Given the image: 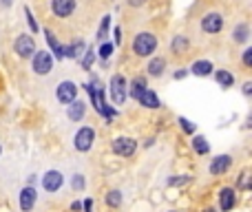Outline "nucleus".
I'll use <instances>...</instances> for the list:
<instances>
[{"label": "nucleus", "instance_id": "1a4fd4ad", "mask_svg": "<svg viewBox=\"0 0 252 212\" xmlns=\"http://www.w3.org/2000/svg\"><path fill=\"white\" fill-rule=\"evenodd\" d=\"M201 29L206 33H219L224 29V16L219 11H210L201 18Z\"/></svg>", "mask_w": 252, "mask_h": 212}, {"label": "nucleus", "instance_id": "cd10ccee", "mask_svg": "<svg viewBox=\"0 0 252 212\" xmlns=\"http://www.w3.org/2000/svg\"><path fill=\"white\" fill-rule=\"evenodd\" d=\"M93 60H95V51H93V47H88L86 51H84V57H82V66L84 71H88L93 66Z\"/></svg>", "mask_w": 252, "mask_h": 212}, {"label": "nucleus", "instance_id": "a211bd4d", "mask_svg": "<svg viewBox=\"0 0 252 212\" xmlns=\"http://www.w3.org/2000/svg\"><path fill=\"white\" fill-rule=\"evenodd\" d=\"M190 71H193L195 75H199V78H206V75H210L212 71H215V66H212V62H208V60H197Z\"/></svg>", "mask_w": 252, "mask_h": 212}, {"label": "nucleus", "instance_id": "a19ab883", "mask_svg": "<svg viewBox=\"0 0 252 212\" xmlns=\"http://www.w3.org/2000/svg\"><path fill=\"white\" fill-rule=\"evenodd\" d=\"M71 210H73V212L82 210V203H80V201H73V203H71Z\"/></svg>", "mask_w": 252, "mask_h": 212}, {"label": "nucleus", "instance_id": "f8f14e48", "mask_svg": "<svg viewBox=\"0 0 252 212\" xmlns=\"http://www.w3.org/2000/svg\"><path fill=\"white\" fill-rule=\"evenodd\" d=\"M51 11L57 18H66L75 11V0H51Z\"/></svg>", "mask_w": 252, "mask_h": 212}, {"label": "nucleus", "instance_id": "9b49d317", "mask_svg": "<svg viewBox=\"0 0 252 212\" xmlns=\"http://www.w3.org/2000/svg\"><path fill=\"white\" fill-rule=\"evenodd\" d=\"M35 199H38V194H35V190L31 188V186H27V188L20 190V197H18V201H20V210L22 212H31L35 206Z\"/></svg>", "mask_w": 252, "mask_h": 212}, {"label": "nucleus", "instance_id": "f03ea898", "mask_svg": "<svg viewBox=\"0 0 252 212\" xmlns=\"http://www.w3.org/2000/svg\"><path fill=\"white\" fill-rule=\"evenodd\" d=\"M155 49H157V38H155L150 31H141V33L135 35V42H133V51H135V55L146 57V55H150Z\"/></svg>", "mask_w": 252, "mask_h": 212}, {"label": "nucleus", "instance_id": "ddd939ff", "mask_svg": "<svg viewBox=\"0 0 252 212\" xmlns=\"http://www.w3.org/2000/svg\"><path fill=\"white\" fill-rule=\"evenodd\" d=\"M232 166V157L230 155H219L217 159H212L210 163V175H224V172H228V168Z\"/></svg>", "mask_w": 252, "mask_h": 212}, {"label": "nucleus", "instance_id": "0eeeda50", "mask_svg": "<svg viewBox=\"0 0 252 212\" xmlns=\"http://www.w3.org/2000/svg\"><path fill=\"white\" fill-rule=\"evenodd\" d=\"M75 97H78V86H75V82H69V80H64V82L57 84L56 100L60 102V104H69V102H73Z\"/></svg>", "mask_w": 252, "mask_h": 212}, {"label": "nucleus", "instance_id": "bb28decb", "mask_svg": "<svg viewBox=\"0 0 252 212\" xmlns=\"http://www.w3.org/2000/svg\"><path fill=\"white\" fill-rule=\"evenodd\" d=\"M106 203H109L111 208H119V203H122V192H119V190H111V192L106 194Z\"/></svg>", "mask_w": 252, "mask_h": 212}, {"label": "nucleus", "instance_id": "f3484780", "mask_svg": "<svg viewBox=\"0 0 252 212\" xmlns=\"http://www.w3.org/2000/svg\"><path fill=\"white\" fill-rule=\"evenodd\" d=\"M146 71H148L150 78H159V75L166 71V60H164V57H153V60L148 62V69Z\"/></svg>", "mask_w": 252, "mask_h": 212}, {"label": "nucleus", "instance_id": "4be33fe9", "mask_svg": "<svg viewBox=\"0 0 252 212\" xmlns=\"http://www.w3.org/2000/svg\"><path fill=\"white\" fill-rule=\"evenodd\" d=\"M44 35H47V42H49V47L53 49V53H56V57H57V60H62V57H64V53H62V44L57 42V40H56V35H53L49 29H44Z\"/></svg>", "mask_w": 252, "mask_h": 212}, {"label": "nucleus", "instance_id": "c756f323", "mask_svg": "<svg viewBox=\"0 0 252 212\" xmlns=\"http://www.w3.org/2000/svg\"><path fill=\"white\" fill-rule=\"evenodd\" d=\"M179 126H181V131L188 132V135H193L195 132V124L190 122V119H186V117H179Z\"/></svg>", "mask_w": 252, "mask_h": 212}, {"label": "nucleus", "instance_id": "7c9ffc66", "mask_svg": "<svg viewBox=\"0 0 252 212\" xmlns=\"http://www.w3.org/2000/svg\"><path fill=\"white\" fill-rule=\"evenodd\" d=\"M25 16H27V22H29L31 31H40L38 22H35V18H33V13H31V9H29V7H25Z\"/></svg>", "mask_w": 252, "mask_h": 212}, {"label": "nucleus", "instance_id": "6ab92c4d", "mask_svg": "<svg viewBox=\"0 0 252 212\" xmlns=\"http://www.w3.org/2000/svg\"><path fill=\"white\" fill-rule=\"evenodd\" d=\"M82 51H84V42H82V40L69 44V47H62V53H64V57H71V60L80 57V55H82Z\"/></svg>", "mask_w": 252, "mask_h": 212}, {"label": "nucleus", "instance_id": "423d86ee", "mask_svg": "<svg viewBox=\"0 0 252 212\" xmlns=\"http://www.w3.org/2000/svg\"><path fill=\"white\" fill-rule=\"evenodd\" d=\"M13 51H16L18 55L22 57V60L31 57V55L35 53V42H33V38H31V35H27V33L18 35L16 42H13Z\"/></svg>", "mask_w": 252, "mask_h": 212}, {"label": "nucleus", "instance_id": "dca6fc26", "mask_svg": "<svg viewBox=\"0 0 252 212\" xmlns=\"http://www.w3.org/2000/svg\"><path fill=\"white\" fill-rule=\"evenodd\" d=\"M137 102H140L141 106H146V108H159V97L155 95L150 88H144V91L140 93V97H137Z\"/></svg>", "mask_w": 252, "mask_h": 212}, {"label": "nucleus", "instance_id": "b1692460", "mask_svg": "<svg viewBox=\"0 0 252 212\" xmlns=\"http://www.w3.org/2000/svg\"><path fill=\"white\" fill-rule=\"evenodd\" d=\"M170 49H172V53H184L186 49H188V38L186 35H175L172 38V44H170Z\"/></svg>", "mask_w": 252, "mask_h": 212}, {"label": "nucleus", "instance_id": "c85d7f7f", "mask_svg": "<svg viewBox=\"0 0 252 212\" xmlns=\"http://www.w3.org/2000/svg\"><path fill=\"white\" fill-rule=\"evenodd\" d=\"M113 51H115V47L111 42H102V47H100V51H97V53H100V57L106 62L111 55H113Z\"/></svg>", "mask_w": 252, "mask_h": 212}, {"label": "nucleus", "instance_id": "a878e982", "mask_svg": "<svg viewBox=\"0 0 252 212\" xmlns=\"http://www.w3.org/2000/svg\"><path fill=\"white\" fill-rule=\"evenodd\" d=\"M109 26H111V16H104V18H102L100 31H97V40H100V42H106V35H109Z\"/></svg>", "mask_w": 252, "mask_h": 212}, {"label": "nucleus", "instance_id": "393cba45", "mask_svg": "<svg viewBox=\"0 0 252 212\" xmlns=\"http://www.w3.org/2000/svg\"><path fill=\"white\" fill-rule=\"evenodd\" d=\"M144 88H148V86H146V78H135L131 82V91H128V93H131V97H135V100H137V97H140V93L144 91Z\"/></svg>", "mask_w": 252, "mask_h": 212}, {"label": "nucleus", "instance_id": "6e6552de", "mask_svg": "<svg viewBox=\"0 0 252 212\" xmlns=\"http://www.w3.org/2000/svg\"><path fill=\"white\" fill-rule=\"evenodd\" d=\"M111 148H113V153L119 155V157H131L137 150V141L131 139V137H117V139H113Z\"/></svg>", "mask_w": 252, "mask_h": 212}, {"label": "nucleus", "instance_id": "f257e3e1", "mask_svg": "<svg viewBox=\"0 0 252 212\" xmlns=\"http://www.w3.org/2000/svg\"><path fill=\"white\" fill-rule=\"evenodd\" d=\"M86 91H88V97H91V102H93V106H95V110L100 115H104V117H113L115 115V110L111 108L109 104H106V100H104V88H102V84L97 82L95 78L88 82V86H86Z\"/></svg>", "mask_w": 252, "mask_h": 212}, {"label": "nucleus", "instance_id": "9d476101", "mask_svg": "<svg viewBox=\"0 0 252 212\" xmlns=\"http://www.w3.org/2000/svg\"><path fill=\"white\" fill-rule=\"evenodd\" d=\"M62 184H64V177H62L60 170H49V172H44V177H42V188L47 190V192H57V190L62 188Z\"/></svg>", "mask_w": 252, "mask_h": 212}, {"label": "nucleus", "instance_id": "ea45409f", "mask_svg": "<svg viewBox=\"0 0 252 212\" xmlns=\"http://www.w3.org/2000/svg\"><path fill=\"white\" fill-rule=\"evenodd\" d=\"M144 2H146V0H128V4H131V7H141Z\"/></svg>", "mask_w": 252, "mask_h": 212}, {"label": "nucleus", "instance_id": "2f4dec72", "mask_svg": "<svg viewBox=\"0 0 252 212\" xmlns=\"http://www.w3.org/2000/svg\"><path fill=\"white\" fill-rule=\"evenodd\" d=\"M71 188H73V190H84V177L82 175H73V177H71Z\"/></svg>", "mask_w": 252, "mask_h": 212}, {"label": "nucleus", "instance_id": "aec40b11", "mask_svg": "<svg viewBox=\"0 0 252 212\" xmlns=\"http://www.w3.org/2000/svg\"><path fill=\"white\" fill-rule=\"evenodd\" d=\"M215 80H217V82H219L224 88H230V86L234 84V75L230 73V71H225V69H217V71H215Z\"/></svg>", "mask_w": 252, "mask_h": 212}, {"label": "nucleus", "instance_id": "4468645a", "mask_svg": "<svg viewBox=\"0 0 252 212\" xmlns=\"http://www.w3.org/2000/svg\"><path fill=\"white\" fill-rule=\"evenodd\" d=\"M84 113H86V104H84L82 100L75 97L73 102H69V110H66V115H69L71 122H80V119L84 117Z\"/></svg>", "mask_w": 252, "mask_h": 212}, {"label": "nucleus", "instance_id": "79ce46f5", "mask_svg": "<svg viewBox=\"0 0 252 212\" xmlns=\"http://www.w3.org/2000/svg\"><path fill=\"white\" fill-rule=\"evenodd\" d=\"M206 212H217V210H215V208H208V210H206Z\"/></svg>", "mask_w": 252, "mask_h": 212}, {"label": "nucleus", "instance_id": "473e14b6", "mask_svg": "<svg viewBox=\"0 0 252 212\" xmlns=\"http://www.w3.org/2000/svg\"><path fill=\"white\" fill-rule=\"evenodd\" d=\"M248 181H250V172L243 170V172H241V177H239V188L246 190V188H248Z\"/></svg>", "mask_w": 252, "mask_h": 212}, {"label": "nucleus", "instance_id": "20e7f679", "mask_svg": "<svg viewBox=\"0 0 252 212\" xmlns=\"http://www.w3.org/2000/svg\"><path fill=\"white\" fill-rule=\"evenodd\" d=\"M31 66H33V73L35 75H49L53 69V60L51 55H49L47 51H35L33 55H31Z\"/></svg>", "mask_w": 252, "mask_h": 212}, {"label": "nucleus", "instance_id": "58836bf2", "mask_svg": "<svg viewBox=\"0 0 252 212\" xmlns=\"http://www.w3.org/2000/svg\"><path fill=\"white\" fill-rule=\"evenodd\" d=\"M186 73H188V71H186V69H179V71H175V80H181V78H186Z\"/></svg>", "mask_w": 252, "mask_h": 212}, {"label": "nucleus", "instance_id": "2eb2a0df", "mask_svg": "<svg viewBox=\"0 0 252 212\" xmlns=\"http://www.w3.org/2000/svg\"><path fill=\"white\" fill-rule=\"evenodd\" d=\"M234 203H237V194H234V190L232 188H224L219 192V208L224 212H228V210H232L234 208Z\"/></svg>", "mask_w": 252, "mask_h": 212}, {"label": "nucleus", "instance_id": "37998d69", "mask_svg": "<svg viewBox=\"0 0 252 212\" xmlns=\"http://www.w3.org/2000/svg\"><path fill=\"white\" fill-rule=\"evenodd\" d=\"M0 153H2V146H0Z\"/></svg>", "mask_w": 252, "mask_h": 212}, {"label": "nucleus", "instance_id": "72a5a7b5", "mask_svg": "<svg viewBox=\"0 0 252 212\" xmlns=\"http://www.w3.org/2000/svg\"><path fill=\"white\" fill-rule=\"evenodd\" d=\"M243 64L252 66V49H246V51H243Z\"/></svg>", "mask_w": 252, "mask_h": 212}, {"label": "nucleus", "instance_id": "5701e85b", "mask_svg": "<svg viewBox=\"0 0 252 212\" xmlns=\"http://www.w3.org/2000/svg\"><path fill=\"white\" fill-rule=\"evenodd\" d=\"M193 148H195V153H199V155H208V153H210V144H208V139H206V137H201V135H197L193 139Z\"/></svg>", "mask_w": 252, "mask_h": 212}, {"label": "nucleus", "instance_id": "4c0bfd02", "mask_svg": "<svg viewBox=\"0 0 252 212\" xmlns=\"http://www.w3.org/2000/svg\"><path fill=\"white\" fill-rule=\"evenodd\" d=\"M252 93V82H246L243 84V95H250Z\"/></svg>", "mask_w": 252, "mask_h": 212}, {"label": "nucleus", "instance_id": "e433bc0d", "mask_svg": "<svg viewBox=\"0 0 252 212\" xmlns=\"http://www.w3.org/2000/svg\"><path fill=\"white\" fill-rule=\"evenodd\" d=\"M113 33H115V44H119L122 42V31H119V26H115Z\"/></svg>", "mask_w": 252, "mask_h": 212}, {"label": "nucleus", "instance_id": "7ed1b4c3", "mask_svg": "<svg viewBox=\"0 0 252 212\" xmlns=\"http://www.w3.org/2000/svg\"><path fill=\"white\" fill-rule=\"evenodd\" d=\"M109 93H111V102L122 106L124 102H126V95H128L126 80H124L122 75H113V78H111V84H109Z\"/></svg>", "mask_w": 252, "mask_h": 212}, {"label": "nucleus", "instance_id": "412c9836", "mask_svg": "<svg viewBox=\"0 0 252 212\" xmlns=\"http://www.w3.org/2000/svg\"><path fill=\"white\" fill-rule=\"evenodd\" d=\"M248 38H250V26H248L246 22H241V25H237L232 29V40L234 42H246Z\"/></svg>", "mask_w": 252, "mask_h": 212}, {"label": "nucleus", "instance_id": "39448f33", "mask_svg": "<svg viewBox=\"0 0 252 212\" xmlns=\"http://www.w3.org/2000/svg\"><path fill=\"white\" fill-rule=\"evenodd\" d=\"M93 141H95V131H93L91 126H82L73 137V146H75V150H80V153L91 150Z\"/></svg>", "mask_w": 252, "mask_h": 212}, {"label": "nucleus", "instance_id": "c9c22d12", "mask_svg": "<svg viewBox=\"0 0 252 212\" xmlns=\"http://www.w3.org/2000/svg\"><path fill=\"white\" fill-rule=\"evenodd\" d=\"M184 186V184H188V177H181V179H170V186Z\"/></svg>", "mask_w": 252, "mask_h": 212}, {"label": "nucleus", "instance_id": "f704fd0d", "mask_svg": "<svg viewBox=\"0 0 252 212\" xmlns=\"http://www.w3.org/2000/svg\"><path fill=\"white\" fill-rule=\"evenodd\" d=\"M82 210L84 212H93V201H91V199H86V201L82 203Z\"/></svg>", "mask_w": 252, "mask_h": 212}, {"label": "nucleus", "instance_id": "c03bdc74", "mask_svg": "<svg viewBox=\"0 0 252 212\" xmlns=\"http://www.w3.org/2000/svg\"><path fill=\"white\" fill-rule=\"evenodd\" d=\"M172 212H177V210H172Z\"/></svg>", "mask_w": 252, "mask_h": 212}]
</instances>
